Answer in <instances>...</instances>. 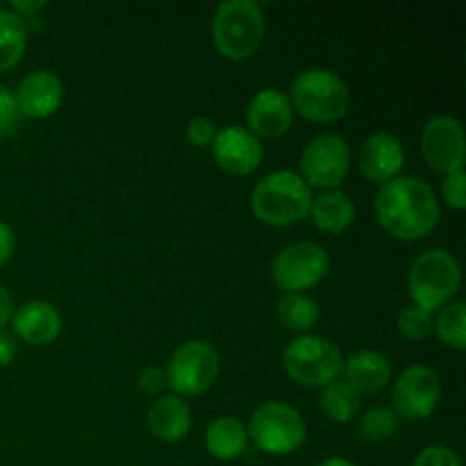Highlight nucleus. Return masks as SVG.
I'll use <instances>...</instances> for the list:
<instances>
[{"label":"nucleus","mask_w":466,"mask_h":466,"mask_svg":"<svg viewBox=\"0 0 466 466\" xmlns=\"http://www.w3.org/2000/svg\"><path fill=\"white\" fill-rule=\"evenodd\" d=\"M376 214L391 237L419 241L435 230L440 221V200L423 177H394L378 191Z\"/></svg>","instance_id":"obj_1"},{"label":"nucleus","mask_w":466,"mask_h":466,"mask_svg":"<svg viewBox=\"0 0 466 466\" xmlns=\"http://www.w3.org/2000/svg\"><path fill=\"white\" fill-rule=\"evenodd\" d=\"M312 189L294 171H273L255 185L250 208L262 223L273 228L294 226L309 214Z\"/></svg>","instance_id":"obj_2"},{"label":"nucleus","mask_w":466,"mask_h":466,"mask_svg":"<svg viewBox=\"0 0 466 466\" xmlns=\"http://www.w3.org/2000/svg\"><path fill=\"white\" fill-rule=\"evenodd\" d=\"M267 16L255 0H226L218 5L212 21V39L218 53L232 62L255 55L264 39Z\"/></svg>","instance_id":"obj_3"},{"label":"nucleus","mask_w":466,"mask_h":466,"mask_svg":"<svg viewBox=\"0 0 466 466\" xmlns=\"http://www.w3.org/2000/svg\"><path fill=\"white\" fill-rule=\"evenodd\" d=\"M289 103L300 116L314 123H335L350 107V91L337 73L328 68H308L291 82Z\"/></svg>","instance_id":"obj_4"},{"label":"nucleus","mask_w":466,"mask_h":466,"mask_svg":"<svg viewBox=\"0 0 466 466\" xmlns=\"http://www.w3.org/2000/svg\"><path fill=\"white\" fill-rule=\"evenodd\" d=\"M462 282V268L449 250L431 248L414 259L408 276V289L414 305L426 312H437L451 303Z\"/></svg>","instance_id":"obj_5"},{"label":"nucleus","mask_w":466,"mask_h":466,"mask_svg":"<svg viewBox=\"0 0 466 466\" xmlns=\"http://www.w3.org/2000/svg\"><path fill=\"white\" fill-rule=\"evenodd\" d=\"M287 376L303 387H326L339 378L344 355L339 346L319 335H300L282 353Z\"/></svg>","instance_id":"obj_6"},{"label":"nucleus","mask_w":466,"mask_h":466,"mask_svg":"<svg viewBox=\"0 0 466 466\" xmlns=\"http://www.w3.org/2000/svg\"><path fill=\"white\" fill-rule=\"evenodd\" d=\"M246 431L255 446L268 455H289L308 440V426L299 410L280 400L259 405Z\"/></svg>","instance_id":"obj_7"},{"label":"nucleus","mask_w":466,"mask_h":466,"mask_svg":"<svg viewBox=\"0 0 466 466\" xmlns=\"http://www.w3.org/2000/svg\"><path fill=\"white\" fill-rule=\"evenodd\" d=\"M217 349L209 341L191 339L177 346L167 367V385L176 391V396H200L214 385L218 376Z\"/></svg>","instance_id":"obj_8"},{"label":"nucleus","mask_w":466,"mask_h":466,"mask_svg":"<svg viewBox=\"0 0 466 466\" xmlns=\"http://www.w3.org/2000/svg\"><path fill=\"white\" fill-rule=\"evenodd\" d=\"M350 171V148L337 132H326L309 141L300 153V173L305 185L323 191L337 189Z\"/></svg>","instance_id":"obj_9"},{"label":"nucleus","mask_w":466,"mask_h":466,"mask_svg":"<svg viewBox=\"0 0 466 466\" xmlns=\"http://www.w3.org/2000/svg\"><path fill=\"white\" fill-rule=\"evenodd\" d=\"M330 259L314 241H296L285 246L273 259V280L285 294H303L328 276Z\"/></svg>","instance_id":"obj_10"},{"label":"nucleus","mask_w":466,"mask_h":466,"mask_svg":"<svg viewBox=\"0 0 466 466\" xmlns=\"http://www.w3.org/2000/svg\"><path fill=\"white\" fill-rule=\"evenodd\" d=\"M441 385L437 373L426 364H412L405 369L394 382L391 391V410L399 419L423 421L432 417L440 405Z\"/></svg>","instance_id":"obj_11"},{"label":"nucleus","mask_w":466,"mask_h":466,"mask_svg":"<svg viewBox=\"0 0 466 466\" xmlns=\"http://www.w3.org/2000/svg\"><path fill=\"white\" fill-rule=\"evenodd\" d=\"M421 150L426 162L444 176L464 171L466 139L462 123L455 116H446V114L431 118L423 127Z\"/></svg>","instance_id":"obj_12"},{"label":"nucleus","mask_w":466,"mask_h":466,"mask_svg":"<svg viewBox=\"0 0 466 466\" xmlns=\"http://www.w3.org/2000/svg\"><path fill=\"white\" fill-rule=\"evenodd\" d=\"M212 157L221 171L230 176H248L258 171L264 159L262 139H258L248 127L226 126L217 130L212 141Z\"/></svg>","instance_id":"obj_13"},{"label":"nucleus","mask_w":466,"mask_h":466,"mask_svg":"<svg viewBox=\"0 0 466 466\" xmlns=\"http://www.w3.org/2000/svg\"><path fill=\"white\" fill-rule=\"evenodd\" d=\"M246 121L248 130L258 139H276L285 135L294 123V107L280 89H262L250 100Z\"/></svg>","instance_id":"obj_14"},{"label":"nucleus","mask_w":466,"mask_h":466,"mask_svg":"<svg viewBox=\"0 0 466 466\" xmlns=\"http://www.w3.org/2000/svg\"><path fill=\"white\" fill-rule=\"evenodd\" d=\"M405 164V150L399 137L391 132H373L360 148V168L364 177L378 185L399 177Z\"/></svg>","instance_id":"obj_15"},{"label":"nucleus","mask_w":466,"mask_h":466,"mask_svg":"<svg viewBox=\"0 0 466 466\" xmlns=\"http://www.w3.org/2000/svg\"><path fill=\"white\" fill-rule=\"evenodd\" d=\"M16 103L23 116L30 118H46L53 116L64 100V85L53 71H32L18 82Z\"/></svg>","instance_id":"obj_16"},{"label":"nucleus","mask_w":466,"mask_h":466,"mask_svg":"<svg viewBox=\"0 0 466 466\" xmlns=\"http://www.w3.org/2000/svg\"><path fill=\"white\" fill-rule=\"evenodd\" d=\"M12 328L25 344L48 346L62 332V314L46 300H30L14 309Z\"/></svg>","instance_id":"obj_17"},{"label":"nucleus","mask_w":466,"mask_h":466,"mask_svg":"<svg viewBox=\"0 0 466 466\" xmlns=\"http://www.w3.org/2000/svg\"><path fill=\"white\" fill-rule=\"evenodd\" d=\"M344 382L358 396L378 394L391 380V362L378 350H358L344 360Z\"/></svg>","instance_id":"obj_18"},{"label":"nucleus","mask_w":466,"mask_h":466,"mask_svg":"<svg viewBox=\"0 0 466 466\" xmlns=\"http://www.w3.org/2000/svg\"><path fill=\"white\" fill-rule=\"evenodd\" d=\"M148 428L159 441H180L191 431V410L180 396L168 394L155 400L148 412Z\"/></svg>","instance_id":"obj_19"},{"label":"nucleus","mask_w":466,"mask_h":466,"mask_svg":"<svg viewBox=\"0 0 466 466\" xmlns=\"http://www.w3.org/2000/svg\"><path fill=\"white\" fill-rule=\"evenodd\" d=\"M309 217H312V223L321 232L341 235V232H346L353 226L355 203L350 200L349 194L339 189L321 191L319 196H312Z\"/></svg>","instance_id":"obj_20"},{"label":"nucleus","mask_w":466,"mask_h":466,"mask_svg":"<svg viewBox=\"0 0 466 466\" xmlns=\"http://www.w3.org/2000/svg\"><path fill=\"white\" fill-rule=\"evenodd\" d=\"M248 444V431L237 417H218L205 431V449L217 460H237Z\"/></svg>","instance_id":"obj_21"},{"label":"nucleus","mask_w":466,"mask_h":466,"mask_svg":"<svg viewBox=\"0 0 466 466\" xmlns=\"http://www.w3.org/2000/svg\"><path fill=\"white\" fill-rule=\"evenodd\" d=\"M276 312L287 330L300 332V335L312 330L321 317L317 300L309 299L308 294H282L278 299Z\"/></svg>","instance_id":"obj_22"},{"label":"nucleus","mask_w":466,"mask_h":466,"mask_svg":"<svg viewBox=\"0 0 466 466\" xmlns=\"http://www.w3.org/2000/svg\"><path fill=\"white\" fill-rule=\"evenodd\" d=\"M27 46V27L21 16L0 9V73L9 71L23 59Z\"/></svg>","instance_id":"obj_23"},{"label":"nucleus","mask_w":466,"mask_h":466,"mask_svg":"<svg viewBox=\"0 0 466 466\" xmlns=\"http://www.w3.org/2000/svg\"><path fill=\"white\" fill-rule=\"evenodd\" d=\"M432 330L437 332L444 344L451 349H466V305L462 300L446 303L444 308L437 309V319H432Z\"/></svg>","instance_id":"obj_24"},{"label":"nucleus","mask_w":466,"mask_h":466,"mask_svg":"<svg viewBox=\"0 0 466 466\" xmlns=\"http://www.w3.org/2000/svg\"><path fill=\"white\" fill-rule=\"evenodd\" d=\"M321 410L335 423H349L360 410V396L346 385L344 380H335L323 387Z\"/></svg>","instance_id":"obj_25"},{"label":"nucleus","mask_w":466,"mask_h":466,"mask_svg":"<svg viewBox=\"0 0 466 466\" xmlns=\"http://www.w3.org/2000/svg\"><path fill=\"white\" fill-rule=\"evenodd\" d=\"M400 419L396 417V412L385 405H378L371 408L369 412H364L358 421V435L364 441H385L399 431Z\"/></svg>","instance_id":"obj_26"},{"label":"nucleus","mask_w":466,"mask_h":466,"mask_svg":"<svg viewBox=\"0 0 466 466\" xmlns=\"http://www.w3.org/2000/svg\"><path fill=\"white\" fill-rule=\"evenodd\" d=\"M396 328L400 335L410 341H421L431 337L432 332V314L421 309L419 305H408L400 309L399 319H396Z\"/></svg>","instance_id":"obj_27"},{"label":"nucleus","mask_w":466,"mask_h":466,"mask_svg":"<svg viewBox=\"0 0 466 466\" xmlns=\"http://www.w3.org/2000/svg\"><path fill=\"white\" fill-rule=\"evenodd\" d=\"M23 121V114L18 109L16 96L12 89L0 85V137H9L18 130Z\"/></svg>","instance_id":"obj_28"},{"label":"nucleus","mask_w":466,"mask_h":466,"mask_svg":"<svg viewBox=\"0 0 466 466\" xmlns=\"http://www.w3.org/2000/svg\"><path fill=\"white\" fill-rule=\"evenodd\" d=\"M187 141L196 148H208L212 146L214 137H217V123L208 116H194L187 123Z\"/></svg>","instance_id":"obj_29"},{"label":"nucleus","mask_w":466,"mask_h":466,"mask_svg":"<svg viewBox=\"0 0 466 466\" xmlns=\"http://www.w3.org/2000/svg\"><path fill=\"white\" fill-rule=\"evenodd\" d=\"M412 466H462V460H460V455L455 453L453 449H449V446L432 444L426 446V449L417 455Z\"/></svg>","instance_id":"obj_30"},{"label":"nucleus","mask_w":466,"mask_h":466,"mask_svg":"<svg viewBox=\"0 0 466 466\" xmlns=\"http://www.w3.org/2000/svg\"><path fill=\"white\" fill-rule=\"evenodd\" d=\"M441 196H444V200L449 203V208L462 212L466 208V173H449V176L444 177V182H441Z\"/></svg>","instance_id":"obj_31"},{"label":"nucleus","mask_w":466,"mask_h":466,"mask_svg":"<svg viewBox=\"0 0 466 466\" xmlns=\"http://www.w3.org/2000/svg\"><path fill=\"white\" fill-rule=\"evenodd\" d=\"M139 387L150 396H157L167 387V373L157 367H148L139 373Z\"/></svg>","instance_id":"obj_32"},{"label":"nucleus","mask_w":466,"mask_h":466,"mask_svg":"<svg viewBox=\"0 0 466 466\" xmlns=\"http://www.w3.org/2000/svg\"><path fill=\"white\" fill-rule=\"evenodd\" d=\"M14 246H16V239H14V230L5 221H0V267L9 262V258L14 255Z\"/></svg>","instance_id":"obj_33"},{"label":"nucleus","mask_w":466,"mask_h":466,"mask_svg":"<svg viewBox=\"0 0 466 466\" xmlns=\"http://www.w3.org/2000/svg\"><path fill=\"white\" fill-rule=\"evenodd\" d=\"M44 7H46L44 0H30V3H25V0H14V3L9 5V12H14L21 18H30L35 16L36 12H41Z\"/></svg>","instance_id":"obj_34"},{"label":"nucleus","mask_w":466,"mask_h":466,"mask_svg":"<svg viewBox=\"0 0 466 466\" xmlns=\"http://www.w3.org/2000/svg\"><path fill=\"white\" fill-rule=\"evenodd\" d=\"M14 358H16V341L12 339V335L0 330V367H7Z\"/></svg>","instance_id":"obj_35"},{"label":"nucleus","mask_w":466,"mask_h":466,"mask_svg":"<svg viewBox=\"0 0 466 466\" xmlns=\"http://www.w3.org/2000/svg\"><path fill=\"white\" fill-rule=\"evenodd\" d=\"M12 314H14L12 296H9V291L5 289L3 285H0V330H3V328L7 326L9 319H12Z\"/></svg>","instance_id":"obj_36"},{"label":"nucleus","mask_w":466,"mask_h":466,"mask_svg":"<svg viewBox=\"0 0 466 466\" xmlns=\"http://www.w3.org/2000/svg\"><path fill=\"white\" fill-rule=\"evenodd\" d=\"M319 466H355V464L346 458H328V460H323Z\"/></svg>","instance_id":"obj_37"}]
</instances>
